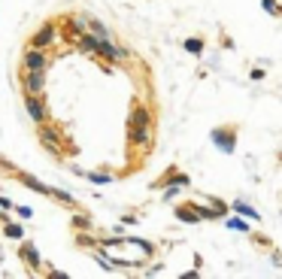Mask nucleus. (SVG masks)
I'll return each mask as SVG.
<instances>
[{
  "instance_id": "1",
  "label": "nucleus",
  "mask_w": 282,
  "mask_h": 279,
  "mask_svg": "<svg viewBox=\"0 0 282 279\" xmlns=\"http://www.w3.org/2000/svg\"><path fill=\"white\" fill-rule=\"evenodd\" d=\"M128 140L143 149H149V143H152V112L143 103H134V109L128 115Z\"/></svg>"
},
{
  "instance_id": "2",
  "label": "nucleus",
  "mask_w": 282,
  "mask_h": 279,
  "mask_svg": "<svg viewBox=\"0 0 282 279\" xmlns=\"http://www.w3.org/2000/svg\"><path fill=\"white\" fill-rule=\"evenodd\" d=\"M36 137H39V143H43V149L52 155V158H61V134H58V128H52L49 122L46 125H36Z\"/></svg>"
},
{
  "instance_id": "3",
  "label": "nucleus",
  "mask_w": 282,
  "mask_h": 279,
  "mask_svg": "<svg viewBox=\"0 0 282 279\" xmlns=\"http://www.w3.org/2000/svg\"><path fill=\"white\" fill-rule=\"evenodd\" d=\"M24 109H27V115H30L33 125H46L49 122V106H46L43 91L39 94H24Z\"/></svg>"
},
{
  "instance_id": "4",
  "label": "nucleus",
  "mask_w": 282,
  "mask_h": 279,
  "mask_svg": "<svg viewBox=\"0 0 282 279\" xmlns=\"http://www.w3.org/2000/svg\"><path fill=\"white\" fill-rule=\"evenodd\" d=\"M18 85H21V94H39L46 88V70H24L21 67Z\"/></svg>"
},
{
  "instance_id": "5",
  "label": "nucleus",
  "mask_w": 282,
  "mask_h": 279,
  "mask_svg": "<svg viewBox=\"0 0 282 279\" xmlns=\"http://www.w3.org/2000/svg\"><path fill=\"white\" fill-rule=\"evenodd\" d=\"M55 39H58V18H49V21H43V27L30 36V46H33V49H49Z\"/></svg>"
},
{
  "instance_id": "6",
  "label": "nucleus",
  "mask_w": 282,
  "mask_h": 279,
  "mask_svg": "<svg viewBox=\"0 0 282 279\" xmlns=\"http://www.w3.org/2000/svg\"><path fill=\"white\" fill-rule=\"evenodd\" d=\"M49 55H46V49H33V46H27L24 52H21V67L24 70H49Z\"/></svg>"
},
{
  "instance_id": "7",
  "label": "nucleus",
  "mask_w": 282,
  "mask_h": 279,
  "mask_svg": "<svg viewBox=\"0 0 282 279\" xmlns=\"http://www.w3.org/2000/svg\"><path fill=\"white\" fill-rule=\"evenodd\" d=\"M58 27H61V36H64L67 43H73V46H76V39L88 30V27H85L79 18H73V15H61V18H58Z\"/></svg>"
},
{
  "instance_id": "8",
  "label": "nucleus",
  "mask_w": 282,
  "mask_h": 279,
  "mask_svg": "<svg viewBox=\"0 0 282 279\" xmlns=\"http://www.w3.org/2000/svg\"><path fill=\"white\" fill-rule=\"evenodd\" d=\"M97 58H106V61H128L131 52L122 49V46H115V43H109V36H103L100 46H97Z\"/></svg>"
},
{
  "instance_id": "9",
  "label": "nucleus",
  "mask_w": 282,
  "mask_h": 279,
  "mask_svg": "<svg viewBox=\"0 0 282 279\" xmlns=\"http://www.w3.org/2000/svg\"><path fill=\"white\" fill-rule=\"evenodd\" d=\"M6 167H9V164H6ZM9 173H12V176H15V179H18L24 188L36 191V194H43V197H49V194H52V188H49L46 182H39L36 176H30V173H21V170H15V167H9Z\"/></svg>"
},
{
  "instance_id": "10",
  "label": "nucleus",
  "mask_w": 282,
  "mask_h": 279,
  "mask_svg": "<svg viewBox=\"0 0 282 279\" xmlns=\"http://www.w3.org/2000/svg\"><path fill=\"white\" fill-rule=\"evenodd\" d=\"M18 258L36 273L39 267H43V258H39V252H36V246L33 243H27V240H18Z\"/></svg>"
},
{
  "instance_id": "11",
  "label": "nucleus",
  "mask_w": 282,
  "mask_h": 279,
  "mask_svg": "<svg viewBox=\"0 0 282 279\" xmlns=\"http://www.w3.org/2000/svg\"><path fill=\"white\" fill-rule=\"evenodd\" d=\"M210 137H213V143H216L222 152H228V155L234 152V143H237V134H234V128H216Z\"/></svg>"
},
{
  "instance_id": "12",
  "label": "nucleus",
  "mask_w": 282,
  "mask_h": 279,
  "mask_svg": "<svg viewBox=\"0 0 282 279\" xmlns=\"http://www.w3.org/2000/svg\"><path fill=\"white\" fill-rule=\"evenodd\" d=\"M176 219H179V222H185V225H197V222H204V219L197 216V210H194V204H185V207H176Z\"/></svg>"
},
{
  "instance_id": "13",
  "label": "nucleus",
  "mask_w": 282,
  "mask_h": 279,
  "mask_svg": "<svg viewBox=\"0 0 282 279\" xmlns=\"http://www.w3.org/2000/svg\"><path fill=\"white\" fill-rule=\"evenodd\" d=\"M52 201H58V204H64V207H76V197L73 194H67V191H61V188H52V194H49Z\"/></svg>"
},
{
  "instance_id": "14",
  "label": "nucleus",
  "mask_w": 282,
  "mask_h": 279,
  "mask_svg": "<svg viewBox=\"0 0 282 279\" xmlns=\"http://www.w3.org/2000/svg\"><path fill=\"white\" fill-rule=\"evenodd\" d=\"M3 234L12 237V240H24V228L21 225H12V222H3Z\"/></svg>"
},
{
  "instance_id": "15",
  "label": "nucleus",
  "mask_w": 282,
  "mask_h": 279,
  "mask_svg": "<svg viewBox=\"0 0 282 279\" xmlns=\"http://www.w3.org/2000/svg\"><path fill=\"white\" fill-rule=\"evenodd\" d=\"M182 46H185V52H188V55H200V52H204V39H197V36H188Z\"/></svg>"
},
{
  "instance_id": "16",
  "label": "nucleus",
  "mask_w": 282,
  "mask_h": 279,
  "mask_svg": "<svg viewBox=\"0 0 282 279\" xmlns=\"http://www.w3.org/2000/svg\"><path fill=\"white\" fill-rule=\"evenodd\" d=\"M70 228H73V231H88V228H91V219H88L85 213H79V216H73Z\"/></svg>"
},
{
  "instance_id": "17",
  "label": "nucleus",
  "mask_w": 282,
  "mask_h": 279,
  "mask_svg": "<svg viewBox=\"0 0 282 279\" xmlns=\"http://www.w3.org/2000/svg\"><path fill=\"white\" fill-rule=\"evenodd\" d=\"M85 27H88V30H91L94 36H109V30H106V24H103V21H97V18H91V21H88Z\"/></svg>"
},
{
  "instance_id": "18",
  "label": "nucleus",
  "mask_w": 282,
  "mask_h": 279,
  "mask_svg": "<svg viewBox=\"0 0 282 279\" xmlns=\"http://www.w3.org/2000/svg\"><path fill=\"white\" fill-rule=\"evenodd\" d=\"M234 213H243V216H249V219H261V216L246 204V201H234Z\"/></svg>"
},
{
  "instance_id": "19",
  "label": "nucleus",
  "mask_w": 282,
  "mask_h": 279,
  "mask_svg": "<svg viewBox=\"0 0 282 279\" xmlns=\"http://www.w3.org/2000/svg\"><path fill=\"white\" fill-rule=\"evenodd\" d=\"M261 6H264L270 15H282V3H276V0H261Z\"/></svg>"
},
{
  "instance_id": "20",
  "label": "nucleus",
  "mask_w": 282,
  "mask_h": 279,
  "mask_svg": "<svg viewBox=\"0 0 282 279\" xmlns=\"http://www.w3.org/2000/svg\"><path fill=\"white\" fill-rule=\"evenodd\" d=\"M85 176H88V182H97V185L112 182V176H109V173H85Z\"/></svg>"
},
{
  "instance_id": "21",
  "label": "nucleus",
  "mask_w": 282,
  "mask_h": 279,
  "mask_svg": "<svg viewBox=\"0 0 282 279\" xmlns=\"http://www.w3.org/2000/svg\"><path fill=\"white\" fill-rule=\"evenodd\" d=\"M225 225H228L231 231H249V225H246L243 219H225Z\"/></svg>"
},
{
  "instance_id": "22",
  "label": "nucleus",
  "mask_w": 282,
  "mask_h": 279,
  "mask_svg": "<svg viewBox=\"0 0 282 279\" xmlns=\"http://www.w3.org/2000/svg\"><path fill=\"white\" fill-rule=\"evenodd\" d=\"M76 243H79L82 249H91V246H94V240H91V237H85V234H76Z\"/></svg>"
},
{
  "instance_id": "23",
  "label": "nucleus",
  "mask_w": 282,
  "mask_h": 279,
  "mask_svg": "<svg viewBox=\"0 0 282 279\" xmlns=\"http://www.w3.org/2000/svg\"><path fill=\"white\" fill-rule=\"evenodd\" d=\"M15 213H18L21 219H30V216H33V210H30V207H15Z\"/></svg>"
},
{
  "instance_id": "24",
  "label": "nucleus",
  "mask_w": 282,
  "mask_h": 279,
  "mask_svg": "<svg viewBox=\"0 0 282 279\" xmlns=\"http://www.w3.org/2000/svg\"><path fill=\"white\" fill-rule=\"evenodd\" d=\"M0 210H15V204L9 197H0Z\"/></svg>"
}]
</instances>
